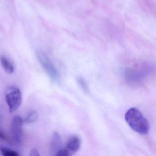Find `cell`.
I'll return each instance as SVG.
<instances>
[{
  "label": "cell",
  "mask_w": 156,
  "mask_h": 156,
  "mask_svg": "<svg viewBox=\"0 0 156 156\" xmlns=\"http://www.w3.org/2000/svg\"><path fill=\"white\" fill-rule=\"evenodd\" d=\"M62 148V139L61 135L57 132H54L52 136L50 144L51 153L55 156L56 153Z\"/></svg>",
  "instance_id": "obj_6"
},
{
  "label": "cell",
  "mask_w": 156,
  "mask_h": 156,
  "mask_svg": "<svg viewBox=\"0 0 156 156\" xmlns=\"http://www.w3.org/2000/svg\"><path fill=\"white\" fill-rule=\"evenodd\" d=\"M80 138L76 136H73L68 140L65 147L60 150L56 156H71L76 153L81 147Z\"/></svg>",
  "instance_id": "obj_5"
},
{
  "label": "cell",
  "mask_w": 156,
  "mask_h": 156,
  "mask_svg": "<svg viewBox=\"0 0 156 156\" xmlns=\"http://www.w3.org/2000/svg\"><path fill=\"white\" fill-rule=\"evenodd\" d=\"M1 62L2 67L6 73L11 74L14 72V66L6 57L2 56L1 57Z\"/></svg>",
  "instance_id": "obj_7"
},
{
  "label": "cell",
  "mask_w": 156,
  "mask_h": 156,
  "mask_svg": "<svg viewBox=\"0 0 156 156\" xmlns=\"http://www.w3.org/2000/svg\"><path fill=\"white\" fill-rule=\"evenodd\" d=\"M36 56L38 61L46 71L51 80L54 83H59L60 79V75L58 70L49 57L41 51L37 52Z\"/></svg>",
  "instance_id": "obj_2"
},
{
  "label": "cell",
  "mask_w": 156,
  "mask_h": 156,
  "mask_svg": "<svg viewBox=\"0 0 156 156\" xmlns=\"http://www.w3.org/2000/svg\"><path fill=\"white\" fill-rule=\"evenodd\" d=\"M38 113L36 111H33L30 112L25 119V121L27 123H34L38 119Z\"/></svg>",
  "instance_id": "obj_9"
},
{
  "label": "cell",
  "mask_w": 156,
  "mask_h": 156,
  "mask_svg": "<svg viewBox=\"0 0 156 156\" xmlns=\"http://www.w3.org/2000/svg\"><path fill=\"white\" fill-rule=\"evenodd\" d=\"M77 83L82 90L86 93H88L89 91L88 85L86 81L83 77H79L77 78Z\"/></svg>",
  "instance_id": "obj_10"
},
{
  "label": "cell",
  "mask_w": 156,
  "mask_h": 156,
  "mask_svg": "<svg viewBox=\"0 0 156 156\" xmlns=\"http://www.w3.org/2000/svg\"><path fill=\"white\" fill-rule=\"evenodd\" d=\"M30 156H40V155L39 154V151L38 150L36 149V148H33L32 150L30 152Z\"/></svg>",
  "instance_id": "obj_12"
},
{
  "label": "cell",
  "mask_w": 156,
  "mask_h": 156,
  "mask_svg": "<svg viewBox=\"0 0 156 156\" xmlns=\"http://www.w3.org/2000/svg\"><path fill=\"white\" fill-rule=\"evenodd\" d=\"M5 98L10 112L12 113L18 109L21 104L22 99L21 92L16 87H10L7 89Z\"/></svg>",
  "instance_id": "obj_3"
},
{
  "label": "cell",
  "mask_w": 156,
  "mask_h": 156,
  "mask_svg": "<svg viewBox=\"0 0 156 156\" xmlns=\"http://www.w3.org/2000/svg\"><path fill=\"white\" fill-rule=\"evenodd\" d=\"M125 119L134 131L141 135H146L148 132V122L137 108H132L129 109L125 115Z\"/></svg>",
  "instance_id": "obj_1"
},
{
  "label": "cell",
  "mask_w": 156,
  "mask_h": 156,
  "mask_svg": "<svg viewBox=\"0 0 156 156\" xmlns=\"http://www.w3.org/2000/svg\"><path fill=\"white\" fill-rule=\"evenodd\" d=\"M0 136H1V138L2 139L5 140V141H7V142H10L9 139V138L7 136V135H6V134H5L4 132H2V130H1Z\"/></svg>",
  "instance_id": "obj_11"
},
{
  "label": "cell",
  "mask_w": 156,
  "mask_h": 156,
  "mask_svg": "<svg viewBox=\"0 0 156 156\" xmlns=\"http://www.w3.org/2000/svg\"><path fill=\"white\" fill-rule=\"evenodd\" d=\"M1 152L3 156H19V153L15 151L12 150L8 148L1 147Z\"/></svg>",
  "instance_id": "obj_8"
},
{
  "label": "cell",
  "mask_w": 156,
  "mask_h": 156,
  "mask_svg": "<svg viewBox=\"0 0 156 156\" xmlns=\"http://www.w3.org/2000/svg\"><path fill=\"white\" fill-rule=\"evenodd\" d=\"M22 126L23 120L18 115L14 117L12 122L11 130L12 141L18 147H20L22 145Z\"/></svg>",
  "instance_id": "obj_4"
}]
</instances>
